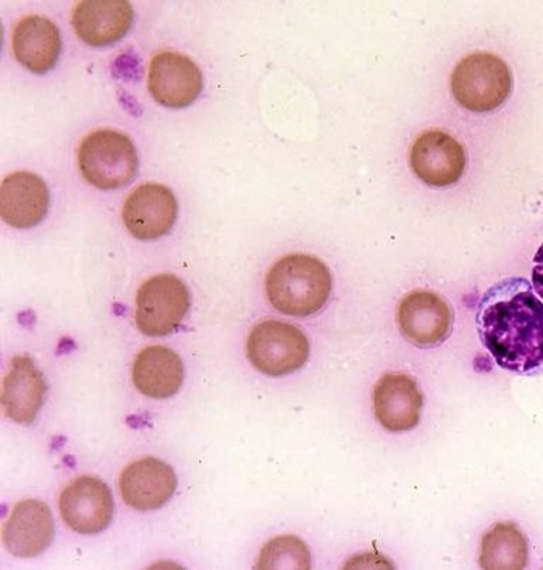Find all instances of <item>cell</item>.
Instances as JSON below:
<instances>
[{"label": "cell", "mask_w": 543, "mask_h": 570, "mask_svg": "<svg viewBox=\"0 0 543 570\" xmlns=\"http://www.w3.org/2000/svg\"><path fill=\"white\" fill-rule=\"evenodd\" d=\"M411 165L427 186L448 187L462 179L466 151L453 136L442 130H426L412 148Z\"/></svg>", "instance_id": "11"}, {"label": "cell", "mask_w": 543, "mask_h": 570, "mask_svg": "<svg viewBox=\"0 0 543 570\" xmlns=\"http://www.w3.org/2000/svg\"><path fill=\"white\" fill-rule=\"evenodd\" d=\"M257 568L310 569V552L306 543L295 535L276 537L260 551Z\"/></svg>", "instance_id": "21"}, {"label": "cell", "mask_w": 543, "mask_h": 570, "mask_svg": "<svg viewBox=\"0 0 543 570\" xmlns=\"http://www.w3.org/2000/svg\"><path fill=\"white\" fill-rule=\"evenodd\" d=\"M132 381L140 394L154 400H167L181 389L185 367L174 350L150 345L136 355Z\"/></svg>", "instance_id": "19"}, {"label": "cell", "mask_w": 543, "mask_h": 570, "mask_svg": "<svg viewBox=\"0 0 543 570\" xmlns=\"http://www.w3.org/2000/svg\"><path fill=\"white\" fill-rule=\"evenodd\" d=\"M77 158L83 179L101 190L128 185L139 166L132 140L115 129H98L86 136Z\"/></svg>", "instance_id": "3"}, {"label": "cell", "mask_w": 543, "mask_h": 570, "mask_svg": "<svg viewBox=\"0 0 543 570\" xmlns=\"http://www.w3.org/2000/svg\"><path fill=\"white\" fill-rule=\"evenodd\" d=\"M453 97L472 112H491L509 99L513 75L498 56L473 53L458 62L452 75Z\"/></svg>", "instance_id": "4"}, {"label": "cell", "mask_w": 543, "mask_h": 570, "mask_svg": "<svg viewBox=\"0 0 543 570\" xmlns=\"http://www.w3.org/2000/svg\"><path fill=\"white\" fill-rule=\"evenodd\" d=\"M179 206L174 191L160 183H144L124 203L125 227L136 239L155 240L174 228Z\"/></svg>", "instance_id": "8"}, {"label": "cell", "mask_w": 543, "mask_h": 570, "mask_svg": "<svg viewBox=\"0 0 543 570\" xmlns=\"http://www.w3.org/2000/svg\"><path fill=\"white\" fill-rule=\"evenodd\" d=\"M134 19V8L129 2L99 0L78 3L71 23L83 43L106 47L125 38L132 28Z\"/></svg>", "instance_id": "17"}, {"label": "cell", "mask_w": 543, "mask_h": 570, "mask_svg": "<svg viewBox=\"0 0 543 570\" xmlns=\"http://www.w3.org/2000/svg\"><path fill=\"white\" fill-rule=\"evenodd\" d=\"M532 286L537 296L543 301V264L535 266L532 272Z\"/></svg>", "instance_id": "22"}, {"label": "cell", "mask_w": 543, "mask_h": 570, "mask_svg": "<svg viewBox=\"0 0 543 570\" xmlns=\"http://www.w3.org/2000/svg\"><path fill=\"white\" fill-rule=\"evenodd\" d=\"M535 264H543V244L541 245L540 249H537V253L534 258Z\"/></svg>", "instance_id": "23"}, {"label": "cell", "mask_w": 543, "mask_h": 570, "mask_svg": "<svg viewBox=\"0 0 543 570\" xmlns=\"http://www.w3.org/2000/svg\"><path fill=\"white\" fill-rule=\"evenodd\" d=\"M49 187L36 173H10L0 185V217L10 227L38 226L49 212Z\"/></svg>", "instance_id": "16"}, {"label": "cell", "mask_w": 543, "mask_h": 570, "mask_svg": "<svg viewBox=\"0 0 543 570\" xmlns=\"http://www.w3.org/2000/svg\"><path fill=\"white\" fill-rule=\"evenodd\" d=\"M475 323L498 367L520 375L543 374V302L529 279L509 278L491 286Z\"/></svg>", "instance_id": "1"}, {"label": "cell", "mask_w": 543, "mask_h": 570, "mask_svg": "<svg viewBox=\"0 0 543 570\" xmlns=\"http://www.w3.org/2000/svg\"><path fill=\"white\" fill-rule=\"evenodd\" d=\"M423 396L416 381L405 373L381 376L374 390V411L381 426L401 433L421 421Z\"/></svg>", "instance_id": "14"}, {"label": "cell", "mask_w": 543, "mask_h": 570, "mask_svg": "<svg viewBox=\"0 0 543 570\" xmlns=\"http://www.w3.org/2000/svg\"><path fill=\"white\" fill-rule=\"evenodd\" d=\"M247 355L250 364L265 375H289L309 360V338L295 324L264 321L249 333Z\"/></svg>", "instance_id": "5"}, {"label": "cell", "mask_w": 543, "mask_h": 570, "mask_svg": "<svg viewBox=\"0 0 543 570\" xmlns=\"http://www.w3.org/2000/svg\"><path fill=\"white\" fill-rule=\"evenodd\" d=\"M62 521L80 535L106 531L113 518V497L108 485L93 475H81L61 491Z\"/></svg>", "instance_id": "7"}, {"label": "cell", "mask_w": 543, "mask_h": 570, "mask_svg": "<svg viewBox=\"0 0 543 570\" xmlns=\"http://www.w3.org/2000/svg\"><path fill=\"white\" fill-rule=\"evenodd\" d=\"M47 385L43 374L29 355L10 361L2 384L4 416L20 425H30L45 405Z\"/></svg>", "instance_id": "15"}, {"label": "cell", "mask_w": 543, "mask_h": 570, "mask_svg": "<svg viewBox=\"0 0 543 570\" xmlns=\"http://www.w3.org/2000/svg\"><path fill=\"white\" fill-rule=\"evenodd\" d=\"M12 49L16 60L34 75L55 68L61 51L60 30L40 14H29L14 26Z\"/></svg>", "instance_id": "18"}, {"label": "cell", "mask_w": 543, "mask_h": 570, "mask_svg": "<svg viewBox=\"0 0 543 570\" xmlns=\"http://www.w3.org/2000/svg\"><path fill=\"white\" fill-rule=\"evenodd\" d=\"M529 563V543L513 522H500L485 532L480 549L483 569H524Z\"/></svg>", "instance_id": "20"}, {"label": "cell", "mask_w": 543, "mask_h": 570, "mask_svg": "<svg viewBox=\"0 0 543 570\" xmlns=\"http://www.w3.org/2000/svg\"><path fill=\"white\" fill-rule=\"evenodd\" d=\"M176 489L175 470L155 458L136 460L124 470L119 479V490L125 504L136 511L161 509L169 503Z\"/></svg>", "instance_id": "13"}, {"label": "cell", "mask_w": 543, "mask_h": 570, "mask_svg": "<svg viewBox=\"0 0 543 570\" xmlns=\"http://www.w3.org/2000/svg\"><path fill=\"white\" fill-rule=\"evenodd\" d=\"M190 308V292L171 274L151 276L136 295V326L149 337L174 333Z\"/></svg>", "instance_id": "6"}, {"label": "cell", "mask_w": 543, "mask_h": 570, "mask_svg": "<svg viewBox=\"0 0 543 570\" xmlns=\"http://www.w3.org/2000/svg\"><path fill=\"white\" fill-rule=\"evenodd\" d=\"M398 323L402 334L412 344L432 348L451 336L453 312L436 293L414 291L399 303Z\"/></svg>", "instance_id": "10"}, {"label": "cell", "mask_w": 543, "mask_h": 570, "mask_svg": "<svg viewBox=\"0 0 543 570\" xmlns=\"http://www.w3.org/2000/svg\"><path fill=\"white\" fill-rule=\"evenodd\" d=\"M55 538V520L49 505L40 500H22L10 511L2 528V542L16 558L41 556Z\"/></svg>", "instance_id": "12"}, {"label": "cell", "mask_w": 543, "mask_h": 570, "mask_svg": "<svg viewBox=\"0 0 543 570\" xmlns=\"http://www.w3.org/2000/svg\"><path fill=\"white\" fill-rule=\"evenodd\" d=\"M333 281L325 263L309 254H290L279 259L265 279L266 296L276 311L287 316L316 315L330 299Z\"/></svg>", "instance_id": "2"}, {"label": "cell", "mask_w": 543, "mask_h": 570, "mask_svg": "<svg viewBox=\"0 0 543 570\" xmlns=\"http://www.w3.org/2000/svg\"><path fill=\"white\" fill-rule=\"evenodd\" d=\"M148 87L160 106L186 108L200 97L203 72L190 57L177 51H160L150 60Z\"/></svg>", "instance_id": "9"}]
</instances>
